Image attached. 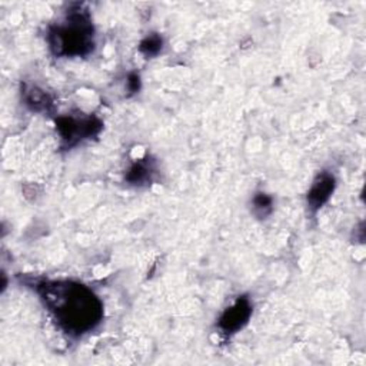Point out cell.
<instances>
[{"label":"cell","mask_w":366,"mask_h":366,"mask_svg":"<svg viewBox=\"0 0 366 366\" xmlns=\"http://www.w3.org/2000/svg\"><path fill=\"white\" fill-rule=\"evenodd\" d=\"M252 306L248 298H239L233 306L227 308L219 319V328L225 332H236L245 326L251 318Z\"/></svg>","instance_id":"3957f363"},{"label":"cell","mask_w":366,"mask_h":366,"mask_svg":"<svg viewBox=\"0 0 366 366\" xmlns=\"http://www.w3.org/2000/svg\"><path fill=\"white\" fill-rule=\"evenodd\" d=\"M48 311L65 332L80 336L95 329L103 318L100 299L85 285L62 281L38 285Z\"/></svg>","instance_id":"6da1fadb"},{"label":"cell","mask_w":366,"mask_h":366,"mask_svg":"<svg viewBox=\"0 0 366 366\" xmlns=\"http://www.w3.org/2000/svg\"><path fill=\"white\" fill-rule=\"evenodd\" d=\"M162 49V39L159 36H149L141 43V52L145 53L146 56H155L161 52Z\"/></svg>","instance_id":"8992f818"},{"label":"cell","mask_w":366,"mask_h":366,"mask_svg":"<svg viewBox=\"0 0 366 366\" xmlns=\"http://www.w3.org/2000/svg\"><path fill=\"white\" fill-rule=\"evenodd\" d=\"M26 102H28V104H32L33 109H36V110H39L41 107H45L48 104L46 103V95L41 90H36V89H32L29 92V96H28Z\"/></svg>","instance_id":"ba28073f"},{"label":"cell","mask_w":366,"mask_h":366,"mask_svg":"<svg viewBox=\"0 0 366 366\" xmlns=\"http://www.w3.org/2000/svg\"><path fill=\"white\" fill-rule=\"evenodd\" d=\"M333 188H335V179L330 175L322 173L321 176H318V179L313 182L308 193V205L311 206V209L316 210L322 208V205L332 195Z\"/></svg>","instance_id":"277c9868"},{"label":"cell","mask_w":366,"mask_h":366,"mask_svg":"<svg viewBox=\"0 0 366 366\" xmlns=\"http://www.w3.org/2000/svg\"><path fill=\"white\" fill-rule=\"evenodd\" d=\"M148 168L146 166H142V165H135L132 169H131V172H129V176H128V179L131 181V182H144L146 178H148Z\"/></svg>","instance_id":"9c48e42d"},{"label":"cell","mask_w":366,"mask_h":366,"mask_svg":"<svg viewBox=\"0 0 366 366\" xmlns=\"http://www.w3.org/2000/svg\"><path fill=\"white\" fill-rule=\"evenodd\" d=\"M58 128H59L63 139H66L69 142L90 136L93 134V129H95L92 119L79 122V120L69 119V117L60 119L59 124H58Z\"/></svg>","instance_id":"5b68a950"},{"label":"cell","mask_w":366,"mask_h":366,"mask_svg":"<svg viewBox=\"0 0 366 366\" xmlns=\"http://www.w3.org/2000/svg\"><path fill=\"white\" fill-rule=\"evenodd\" d=\"M254 210L258 216H267L272 210V199L265 193H259L254 199Z\"/></svg>","instance_id":"52a82bcc"},{"label":"cell","mask_w":366,"mask_h":366,"mask_svg":"<svg viewBox=\"0 0 366 366\" xmlns=\"http://www.w3.org/2000/svg\"><path fill=\"white\" fill-rule=\"evenodd\" d=\"M49 43L59 56L86 55L93 49V28L85 15H70L68 25L58 26L49 33Z\"/></svg>","instance_id":"7a4b0ae2"}]
</instances>
